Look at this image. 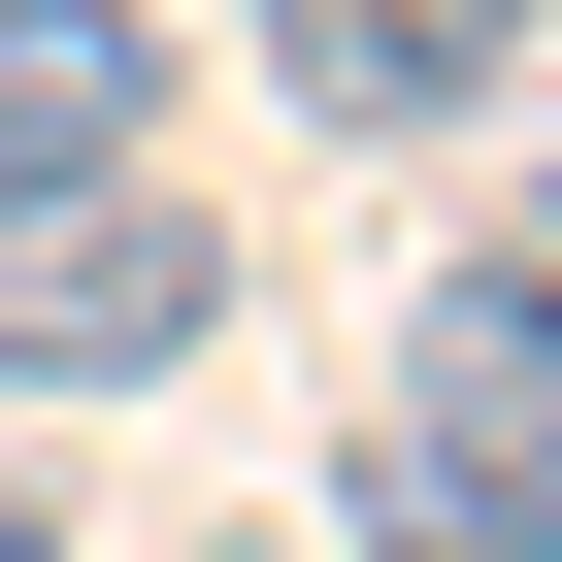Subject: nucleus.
Instances as JSON below:
<instances>
[{"label":"nucleus","instance_id":"obj_3","mask_svg":"<svg viewBox=\"0 0 562 562\" xmlns=\"http://www.w3.org/2000/svg\"><path fill=\"white\" fill-rule=\"evenodd\" d=\"M166 166V0H0V232Z\"/></svg>","mask_w":562,"mask_h":562},{"label":"nucleus","instance_id":"obj_1","mask_svg":"<svg viewBox=\"0 0 562 562\" xmlns=\"http://www.w3.org/2000/svg\"><path fill=\"white\" fill-rule=\"evenodd\" d=\"M199 331H232V232H199L166 166H100V199L0 232V397H166Z\"/></svg>","mask_w":562,"mask_h":562},{"label":"nucleus","instance_id":"obj_2","mask_svg":"<svg viewBox=\"0 0 562 562\" xmlns=\"http://www.w3.org/2000/svg\"><path fill=\"white\" fill-rule=\"evenodd\" d=\"M265 67H299V133H496L529 100V0H265Z\"/></svg>","mask_w":562,"mask_h":562},{"label":"nucleus","instance_id":"obj_4","mask_svg":"<svg viewBox=\"0 0 562 562\" xmlns=\"http://www.w3.org/2000/svg\"><path fill=\"white\" fill-rule=\"evenodd\" d=\"M0 562H67V529H34V496H0Z\"/></svg>","mask_w":562,"mask_h":562}]
</instances>
